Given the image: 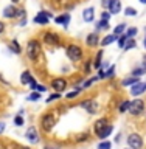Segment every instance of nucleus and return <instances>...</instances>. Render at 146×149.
Instances as JSON below:
<instances>
[{"mask_svg":"<svg viewBox=\"0 0 146 149\" xmlns=\"http://www.w3.org/2000/svg\"><path fill=\"white\" fill-rule=\"evenodd\" d=\"M27 54L31 61H36L41 54V44L37 40H30L27 45Z\"/></svg>","mask_w":146,"mask_h":149,"instance_id":"obj_1","label":"nucleus"},{"mask_svg":"<svg viewBox=\"0 0 146 149\" xmlns=\"http://www.w3.org/2000/svg\"><path fill=\"white\" fill-rule=\"evenodd\" d=\"M67 56H68L70 61H73V62L81 61V58H82L81 47H78V45H68L67 47Z\"/></svg>","mask_w":146,"mask_h":149,"instance_id":"obj_2","label":"nucleus"},{"mask_svg":"<svg viewBox=\"0 0 146 149\" xmlns=\"http://www.w3.org/2000/svg\"><path fill=\"white\" fill-rule=\"evenodd\" d=\"M145 110V101L143 100H134V101H131V104H129V113H132V115H140L142 112Z\"/></svg>","mask_w":146,"mask_h":149,"instance_id":"obj_3","label":"nucleus"},{"mask_svg":"<svg viewBox=\"0 0 146 149\" xmlns=\"http://www.w3.org/2000/svg\"><path fill=\"white\" fill-rule=\"evenodd\" d=\"M128 144L131 149H142L143 146V140L138 134H131L128 137Z\"/></svg>","mask_w":146,"mask_h":149,"instance_id":"obj_4","label":"nucleus"},{"mask_svg":"<svg viewBox=\"0 0 146 149\" xmlns=\"http://www.w3.org/2000/svg\"><path fill=\"white\" fill-rule=\"evenodd\" d=\"M41 124H42V129L44 130H51L54 127V124H56V120H54V116L51 115V113H47V115H44L42 116V121H41Z\"/></svg>","mask_w":146,"mask_h":149,"instance_id":"obj_5","label":"nucleus"},{"mask_svg":"<svg viewBox=\"0 0 146 149\" xmlns=\"http://www.w3.org/2000/svg\"><path fill=\"white\" fill-rule=\"evenodd\" d=\"M25 138H27L30 143H37V141H39V134H37V129L34 127V126H31V127L27 129Z\"/></svg>","mask_w":146,"mask_h":149,"instance_id":"obj_6","label":"nucleus"},{"mask_svg":"<svg viewBox=\"0 0 146 149\" xmlns=\"http://www.w3.org/2000/svg\"><path fill=\"white\" fill-rule=\"evenodd\" d=\"M50 19H51V14H50V13L41 11L34 19H33V20H34V23H39V25H45V23H48Z\"/></svg>","mask_w":146,"mask_h":149,"instance_id":"obj_7","label":"nucleus"},{"mask_svg":"<svg viewBox=\"0 0 146 149\" xmlns=\"http://www.w3.org/2000/svg\"><path fill=\"white\" fill-rule=\"evenodd\" d=\"M81 106L89 112V113H92V115L98 112V102H96L95 100H87V101H84Z\"/></svg>","mask_w":146,"mask_h":149,"instance_id":"obj_8","label":"nucleus"},{"mask_svg":"<svg viewBox=\"0 0 146 149\" xmlns=\"http://www.w3.org/2000/svg\"><path fill=\"white\" fill-rule=\"evenodd\" d=\"M44 40H45V44L47 45H59V36L58 34H54V33H45L44 34Z\"/></svg>","mask_w":146,"mask_h":149,"instance_id":"obj_9","label":"nucleus"},{"mask_svg":"<svg viewBox=\"0 0 146 149\" xmlns=\"http://www.w3.org/2000/svg\"><path fill=\"white\" fill-rule=\"evenodd\" d=\"M51 87H53L56 92H62V90H65V87H67V81H65L64 78H56L51 81Z\"/></svg>","mask_w":146,"mask_h":149,"instance_id":"obj_10","label":"nucleus"},{"mask_svg":"<svg viewBox=\"0 0 146 149\" xmlns=\"http://www.w3.org/2000/svg\"><path fill=\"white\" fill-rule=\"evenodd\" d=\"M143 92H146V82H137L132 86V88H131V93H132L134 96L142 95Z\"/></svg>","mask_w":146,"mask_h":149,"instance_id":"obj_11","label":"nucleus"},{"mask_svg":"<svg viewBox=\"0 0 146 149\" xmlns=\"http://www.w3.org/2000/svg\"><path fill=\"white\" fill-rule=\"evenodd\" d=\"M107 8H109V13H110V14H118L120 9H121L120 0H109V5H107Z\"/></svg>","mask_w":146,"mask_h":149,"instance_id":"obj_12","label":"nucleus"},{"mask_svg":"<svg viewBox=\"0 0 146 149\" xmlns=\"http://www.w3.org/2000/svg\"><path fill=\"white\" fill-rule=\"evenodd\" d=\"M87 45L89 47H96L100 44V36H98V33H90V34L87 36Z\"/></svg>","mask_w":146,"mask_h":149,"instance_id":"obj_13","label":"nucleus"},{"mask_svg":"<svg viewBox=\"0 0 146 149\" xmlns=\"http://www.w3.org/2000/svg\"><path fill=\"white\" fill-rule=\"evenodd\" d=\"M112 130H114V127H112V124H107L106 127L103 129V130H100V132H98L96 135H98V137H100L101 140H104V138H107V137H109V135L112 134Z\"/></svg>","mask_w":146,"mask_h":149,"instance_id":"obj_14","label":"nucleus"},{"mask_svg":"<svg viewBox=\"0 0 146 149\" xmlns=\"http://www.w3.org/2000/svg\"><path fill=\"white\" fill-rule=\"evenodd\" d=\"M93 17H95V9H93V8L84 9V13H82V19H84V20H86V22H92Z\"/></svg>","mask_w":146,"mask_h":149,"instance_id":"obj_15","label":"nucleus"},{"mask_svg":"<svg viewBox=\"0 0 146 149\" xmlns=\"http://www.w3.org/2000/svg\"><path fill=\"white\" fill-rule=\"evenodd\" d=\"M16 13H17V9L14 8V6H11V5L3 9V16L6 17V19H13V17H16Z\"/></svg>","mask_w":146,"mask_h":149,"instance_id":"obj_16","label":"nucleus"},{"mask_svg":"<svg viewBox=\"0 0 146 149\" xmlns=\"http://www.w3.org/2000/svg\"><path fill=\"white\" fill-rule=\"evenodd\" d=\"M115 40H118V36H115V34H109V36H106L103 40H100V44H101L103 47H106V45L114 44Z\"/></svg>","mask_w":146,"mask_h":149,"instance_id":"obj_17","label":"nucleus"},{"mask_svg":"<svg viewBox=\"0 0 146 149\" xmlns=\"http://www.w3.org/2000/svg\"><path fill=\"white\" fill-rule=\"evenodd\" d=\"M20 82L22 84H31V82H34V79H33L30 72H23L22 76H20Z\"/></svg>","mask_w":146,"mask_h":149,"instance_id":"obj_18","label":"nucleus"},{"mask_svg":"<svg viewBox=\"0 0 146 149\" xmlns=\"http://www.w3.org/2000/svg\"><path fill=\"white\" fill-rule=\"evenodd\" d=\"M54 22H56V23H59V25H64V26H67V25H68V22H70V16H68V14H64V16H59V17H56V19H54Z\"/></svg>","mask_w":146,"mask_h":149,"instance_id":"obj_19","label":"nucleus"},{"mask_svg":"<svg viewBox=\"0 0 146 149\" xmlns=\"http://www.w3.org/2000/svg\"><path fill=\"white\" fill-rule=\"evenodd\" d=\"M106 126H107V120H106V118H100V120L95 123V134H98L100 130H103Z\"/></svg>","mask_w":146,"mask_h":149,"instance_id":"obj_20","label":"nucleus"},{"mask_svg":"<svg viewBox=\"0 0 146 149\" xmlns=\"http://www.w3.org/2000/svg\"><path fill=\"white\" fill-rule=\"evenodd\" d=\"M101 30H109V22L103 20V19L96 23V31H101Z\"/></svg>","mask_w":146,"mask_h":149,"instance_id":"obj_21","label":"nucleus"},{"mask_svg":"<svg viewBox=\"0 0 146 149\" xmlns=\"http://www.w3.org/2000/svg\"><path fill=\"white\" fill-rule=\"evenodd\" d=\"M124 30H126V23H120V25H117V26H115L114 34H115V36H121V34L124 33Z\"/></svg>","mask_w":146,"mask_h":149,"instance_id":"obj_22","label":"nucleus"},{"mask_svg":"<svg viewBox=\"0 0 146 149\" xmlns=\"http://www.w3.org/2000/svg\"><path fill=\"white\" fill-rule=\"evenodd\" d=\"M145 73H146V67H145V65H143V67H138V68L132 70V76H135V78L142 76V74H145Z\"/></svg>","mask_w":146,"mask_h":149,"instance_id":"obj_23","label":"nucleus"},{"mask_svg":"<svg viewBox=\"0 0 146 149\" xmlns=\"http://www.w3.org/2000/svg\"><path fill=\"white\" fill-rule=\"evenodd\" d=\"M128 39H129V37L126 36V34L118 36V40H117V42H118V47H120V48H124V45H126V42H128Z\"/></svg>","mask_w":146,"mask_h":149,"instance_id":"obj_24","label":"nucleus"},{"mask_svg":"<svg viewBox=\"0 0 146 149\" xmlns=\"http://www.w3.org/2000/svg\"><path fill=\"white\" fill-rule=\"evenodd\" d=\"M138 82V78H135V76H132V78H128V79H124L123 82V86H134V84H137Z\"/></svg>","mask_w":146,"mask_h":149,"instance_id":"obj_25","label":"nucleus"},{"mask_svg":"<svg viewBox=\"0 0 146 149\" xmlns=\"http://www.w3.org/2000/svg\"><path fill=\"white\" fill-rule=\"evenodd\" d=\"M129 104H131L129 101H123L120 104V107H118V112H121V113H123V112H128L129 110Z\"/></svg>","mask_w":146,"mask_h":149,"instance_id":"obj_26","label":"nucleus"},{"mask_svg":"<svg viewBox=\"0 0 146 149\" xmlns=\"http://www.w3.org/2000/svg\"><path fill=\"white\" fill-rule=\"evenodd\" d=\"M101 56H103V51H98L96 58H95V68H101Z\"/></svg>","mask_w":146,"mask_h":149,"instance_id":"obj_27","label":"nucleus"},{"mask_svg":"<svg viewBox=\"0 0 146 149\" xmlns=\"http://www.w3.org/2000/svg\"><path fill=\"white\" fill-rule=\"evenodd\" d=\"M9 48H13V51L14 53H20V47H19V44H17V40H11V45H9Z\"/></svg>","mask_w":146,"mask_h":149,"instance_id":"obj_28","label":"nucleus"},{"mask_svg":"<svg viewBox=\"0 0 146 149\" xmlns=\"http://www.w3.org/2000/svg\"><path fill=\"white\" fill-rule=\"evenodd\" d=\"M135 45H137V44H135V40H134V39H128V42H126V45H124V48H123V50L128 51V50H131V48H134Z\"/></svg>","mask_w":146,"mask_h":149,"instance_id":"obj_29","label":"nucleus"},{"mask_svg":"<svg viewBox=\"0 0 146 149\" xmlns=\"http://www.w3.org/2000/svg\"><path fill=\"white\" fill-rule=\"evenodd\" d=\"M104 74H106V78H114L115 76V65H112V67L107 70Z\"/></svg>","mask_w":146,"mask_h":149,"instance_id":"obj_30","label":"nucleus"},{"mask_svg":"<svg viewBox=\"0 0 146 149\" xmlns=\"http://www.w3.org/2000/svg\"><path fill=\"white\" fill-rule=\"evenodd\" d=\"M124 14L126 16H137V9H134V8H126L124 9Z\"/></svg>","mask_w":146,"mask_h":149,"instance_id":"obj_31","label":"nucleus"},{"mask_svg":"<svg viewBox=\"0 0 146 149\" xmlns=\"http://www.w3.org/2000/svg\"><path fill=\"white\" fill-rule=\"evenodd\" d=\"M28 100H30V101H37V100H41V93H39V92L31 93V95L28 96Z\"/></svg>","mask_w":146,"mask_h":149,"instance_id":"obj_32","label":"nucleus"},{"mask_svg":"<svg viewBox=\"0 0 146 149\" xmlns=\"http://www.w3.org/2000/svg\"><path fill=\"white\" fill-rule=\"evenodd\" d=\"M95 81H98V76H95V78H92V79H89L87 82H84V86H82L81 88H87V87H90V86H92V84L95 82Z\"/></svg>","mask_w":146,"mask_h":149,"instance_id":"obj_33","label":"nucleus"},{"mask_svg":"<svg viewBox=\"0 0 146 149\" xmlns=\"http://www.w3.org/2000/svg\"><path fill=\"white\" fill-rule=\"evenodd\" d=\"M137 34V28H129L128 30V33H126V36L129 37V39H132V37Z\"/></svg>","mask_w":146,"mask_h":149,"instance_id":"obj_34","label":"nucleus"},{"mask_svg":"<svg viewBox=\"0 0 146 149\" xmlns=\"http://www.w3.org/2000/svg\"><path fill=\"white\" fill-rule=\"evenodd\" d=\"M110 141H103V143H100L98 144V149H110Z\"/></svg>","mask_w":146,"mask_h":149,"instance_id":"obj_35","label":"nucleus"},{"mask_svg":"<svg viewBox=\"0 0 146 149\" xmlns=\"http://www.w3.org/2000/svg\"><path fill=\"white\" fill-rule=\"evenodd\" d=\"M61 98V93H54V95H50L48 98H47V102H51V101H54V100H59Z\"/></svg>","mask_w":146,"mask_h":149,"instance_id":"obj_36","label":"nucleus"},{"mask_svg":"<svg viewBox=\"0 0 146 149\" xmlns=\"http://www.w3.org/2000/svg\"><path fill=\"white\" fill-rule=\"evenodd\" d=\"M14 123H16V126H22V124H23V118H22V115H17L16 118H14Z\"/></svg>","mask_w":146,"mask_h":149,"instance_id":"obj_37","label":"nucleus"},{"mask_svg":"<svg viewBox=\"0 0 146 149\" xmlns=\"http://www.w3.org/2000/svg\"><path fill=\"white\" fill-rule=\"evenodd\" d=\"M79 90H81V88H78V90H75V92H70V93H67V98L70 100V98H75L79 93Z\"/></svg>","mask_w":146,"mask_h":149,"instance_id":"obj_38","label":"nucleus"},{"mask_svg":"<svg viewBox=\"0 0 146 149\" xmlns=\"http://www.w3.org/2000/svg\"><path fill=\"white\" fill-rule=\"evenodd\" d=\"M25 17V11H23V9H17V13H16V17Z\"/></svg>","mask_w":146,"mask_h":149,"instance_id":"obj_39","label":"nucleus"},{"mask_svg":"<svg viewBox=\"0 0 146 149\" xmlns=\"http://www.w3.org/2000/svg\"><path fill=\"white\" fill-rule=\"evenodd\" d=\"M101 17H103V20H109L110 13H107V11H106V13H103V16H101Z\"/></svg>","mask_w":146,"mask_h":149,"instance_id":"obj_40","label":"nucleus"},{"mask_svg":"<svg viewBox=\"0 0 146 149\" xmlns=\"http://www.w3.org/2000/svg\"><path fill=\"white\" fill-rule=\"evenodd\" d=\"M84 140H87V134H86V135H84V134H82V135H79L78 141H84Z\"/></svg>","mask_w":146,"mask_h":149,"instance_id":"obj_41","label":"nucleus"},{"mask_svg":"<svg viewBox=\"0 0 146 149\" xmlns=\"http://www.w3.org/2000/svg\"><path fill=\"white\" fill-rule=\"evenodd\" d=\"M3 31H5V23H3V22H0V34H2Z\"/></svg>","mask_w":146,"mask_h":149,"instance_id":"obj_42","label":"nucleus"},{"mask_svg":"<svg viewBox=\"0 0 146 149\" xmlns=\"http://www.w3.org/2000/svg\"><path fill=\"white\" fill-rule=\"evenodd\" d=\"M84 70H86V73H89V72H90V64H86V67H84Z\"/></svg>","mask_w":146,"mask_h":149,"instance_id":"obj_43","label":"nucleus"},{"mask_svg":"<svg viewBox=\"0 0 146 149\" xmlns=\"http://www.w3.org/2000/svg\"><path fill=\"white\" fill-rule=\"evenodd\" d=\"M5 130V123H0V134Z\"/></svg>","mask_w":146,"mask_h":149,"instance_id":"obj_44","label":"nucleus"},{"mask_svg":"<svg viewBox=\"0 0 146 149\" xmlns=\"http://www.w3.org/2000/svg\"><path fill=\"white\" fill-rule=\"evenodd\" d=\"M25 23H27V19L23 17V20H20V23H19V25H20V26H23V25H25Z\"/></svg>","mask_w":146,"mask_h":149,"instance_id":"obj_45","label":"nucleus"},{"mask_svg":"<svg viewBox=\"0 0 146 149\" xmlns=\"http://www.w3.org/2000/svg\"><path fill=\"white\" fill-rule=\"evenodd\" d=\"M140 3H143V5H146V0H140Z\"/></svg>","mask_w":146,"mask_h":149,"instance_id":"obj_46","label":"nucleus"},{"mask_svg":"<svg viewBox=\"0 0 146 149\" xmlns=\"http://www.w3.org/2000/svg\"><path fill=\"white\" fill-rule=\"evenodd\" d=\"M143 44H145V48H146V37H145V42H143Z\"/></svg>","mask_w":146,"mask_h":149,"instance_id":"obj_47","label":"nucleus"},{"mask_svg":"<svg viewBox=\"0 0 146 149\" xmlns=\"http://www.w3.org/2000/svg\"><path fill=\"white\" fill-rule=\"evenodd\" d=\"M143 65H145V67H146V56H145V64H143Z\"/></svg>","mask_w":146,"mask_h":149,"instance_id":"obj_48","label":"nucleus"},{"mask_svg":"<svg viewBox=\"0 0 146 149\" xmlns=\"http://www.w3.org/2000/svg\"><path fill=\"white\" fill-rule=\"evenodd\" d=\"M13 2H14V3H17V2H19V0H13Z\"/></svg>","mask_w":146,"mask_h":149,"instance_id":"obj_49","label":"nucleus"},{"mask_svg":"<svg viewBox=\"0 0 146 149\" xmlns=\"http://www.w3.org/2000/svg\"><path fill=\"white\" fill-rule=\"evenodd\" d=\"M45 149H51V148H45Z\"/></svg>","mask_w":146,"mask_h":149,"instance_id":"obj_50","label":"nucleus"}]
</instances>
